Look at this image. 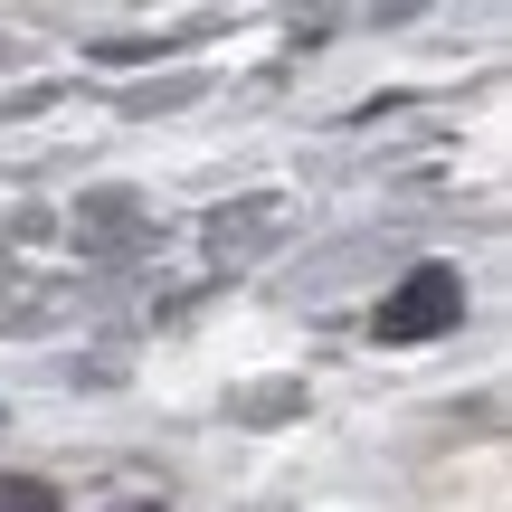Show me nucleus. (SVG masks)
Here are the masks:
<instances>
[{
    "label": "nucleus",
    "instance_id": "1",
    "mask_svg": "<svg viewBox=\"0 0 512 512\" xmlns=\"http://www.w3.org/2000/svg\"><path fill=\"white\" fill-rule=\"evenodd\" d=\"M446 323H465V275H456V266H418V275L380 304V342H389V351L427 342V332H446Z\"/></svg>",
    "mask_w": 512,
    "mask_h": 512
},
{
    "label": "nucleus",
    "instance_id": "2",
    "mask_svg": "<svg viewBox=\"0 0 512 512\" xmlns=\"http://www.w3.org/2000/svg\"><path fill=\"white\" fill-rule=\"evenodd\" d=\"M0 512H57V494L38 475H0Z\"/></svg>",
    "mask_w": 512,
    "mask_h": 512
},
{
    "label": "nucleus",
    "instance_id": "3",
    "mask_svg": "<svg viewBox=\"0 0 512 512\" xmlns=\"http://www.w3.org/2000/svg\"><path fill=\"white\" fill-rule=\"evenodd\" d=\"M143 512H162V503H143Z\"/></svg>",
    "mask_w": 512,
    "mask_h": 512
}]
</instances>
